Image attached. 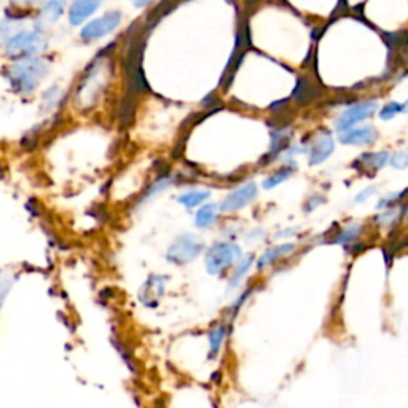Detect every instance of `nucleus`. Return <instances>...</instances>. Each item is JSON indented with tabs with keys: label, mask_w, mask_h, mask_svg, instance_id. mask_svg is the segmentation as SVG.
<instances>
[{
	"label": "nucleus",
	"mask_w": 408,
	"mask_h": 408,
	"mask_svg": "<svg viewBox=\"0 0 408 408\" xmlns=\"http://www.w3.org/2000/svg\"><path fill=\"white\" fill-rule=\"evenodd\" d=\"M110 79V62L102 60L101 62H95L88 69V74L85 75L83 80L75 95V101L81 107H91L96 102V99L101 96V93L106 88L107 81Z\"/></svg>",
	"instance_id": "obj_2"
},
{
	"label": "nucleus",
	"mask_w": 408,
	"mask_h": 408,
	"mask_svg": "<svg viewBox=\"0 0 408 408\" xmlns=\"http://www.w3.org/2000/svg\"><path fill=\"white\" fill-rule=\"evenodd\" d=\"M292 172H294L292 168H283V169H279V171H276L275 174H273V176L265 179L264 186H265V189H275L276 185L283 184L284 180H287L290 176H292Z\"/></svg>",
	"instance_id": "obj_21"
},
{
	"label": "nucleus",
	"mask_w": 408,
	"mask_h": 408,
	"mask_svg": "<svg viewBox=\"0 0 408 408\" xmlns=\"http://www.w3.org/2000/svg\"><path fill=\"white\" fill-rule=\"evenodd\" d=\"M257 196V185L255 184H246L241 189H238L225 198L222 203V211L224 212H236L240 209L246 208L249 203H252Z\"/></svg>",
	"instance_id": "obj_8"
},
{
	"label": "nucleus",
	"mask_w": 408,
	"mask_h": 408,
	"mask_svg": "<svg viewBox=\"0 0 408 408\" xmlns=\"http://www.w3.org/2000/svg\"><path fill=\"white\" fill-rule=\"evenodd\" d=\"M241 257V249L231 243H219L208 250L206 268L211 275H220Z\"/></svg>",
	"instance_id": "obj_4"
},
{
	"label": "nucleus",
	"mask_w": 408,
	"mask_h": 408,
	"mask_svg": "<svg viewBox=\"0 0 408 408\" xmlns=\"http://www.w3.org/2000/svg\"><path fill=\"white\" fill-rule=\"evenodd\" d=\"M362 230H364L362 225H359V224L349 225V226H346L345 230L338 233L336 238L334 240V243L348 244V243H351V241H355L360 236V233H362Z\"/></svg>",
	"instance_id": "obj_19"
},
{
	"label": "nucleus",
	"mask_w": 408,
	"mask_h": 408,
	"mask_svg": "<svg viewBox=\"0 0 408 408\" xmlns=\"http://www.w3.org/2000/svg\"><path fill=\"white\" fill-rule=\"evenodd\" d=\"M209 198V191L208 190H193V191H189V193H185L179 198V203H182L185 208H196L198 204L204 203Z\"/></svg>",
	"instance_id": "obj_18"
},
{
	"label": "nucleus",
	"mask_w": 408,
	"mask_h": 408,
	"mask_svg": "<svg viewBox=\"0 0 408 408\" xmlns=\"http://www.w3.org/2000/svg\"><path fill=\"white\" fill-rule=\"evenodd\" d=\"M313 86L310 83V80H300L299 85H297V90H295V97L299 99L301 104H306L305 101H310L314 96L318 95V91H313L311 90Z\"/></svg>",
	"instance_id": "obj_20"
},
{
	"label": "nucleus",
	"mask_w": 408,
	"mask_h": 408,
	"mask_svg": "<svg viewBox=\"0 0 408 408\" xmlns=\"http://www.w3.org/2000/svg\"><path fill=\"white\" fill-rule=\"evenodd\" d=\"M163 295V279L161 278H150L147 284L142 287L141 300L147 306H155Z\"/></svg>",
	"instance_id": "obj_14"
},
{
	"label": "nucleus",
	"mask_w": 408,
	"mask_h": 408,
	"mask_svg": "<svg viewBox=\"0 0 408 408\" xmlns=\"http://www.w3.org/2000/svg\"><path fill=\"white\" fill-rule=\"evenodd\" d=\"M390 165H393V168L395 169H407L408 168V147L390 156Z\"/></svg>",
	"instance_id": "obj_23"
},
{
	"label": "nucleus",
	"mask_w": 408,
	"mask_h": 408,
	"mask_svg": "<svg viewBox=\"0 0 408 408\" xmlns=\"http://www.w3.org/2000/svg\"><path fill=\"white\" fill-rule=\"evenodd\" d=\"M50 71L48 61L39 56H26L21 57L18 62H15L10 67L8 80L11 88L20 95H31L36 91L37 86L42 83Z\"/></svg>",
	"instance_id": "obj_1"
},
{
	"label": "nucleus",
	"mask_w": 408,
	"mask_h": 408,
	"mask_svg": "<svg viewBox=\"0 0 408 408\" xmlns=\"http://www.w3.org/2000/svg\"><path fill=\"white\" fill-rule=\"evenodd\" d=\"M405 112H408V101L407 102L390 101L380 110V118L381 120H393L394 116L405 114Z\"/></svg>",
	"instance_id": "obj_17"
},
{
	"label": "nucleus",
	"mask_w": 408,
	"mask_h": 408,
	"mask_svg": "<svg viewBox=\"0 0 408 408\" xmlns=\"http://www.w3.org/2000/svg\"><path fill=\"white\" fill-rule=\"evenodd\" d=\"M60 96V91L57 88H50V91H46V95L43 97V104L48 106V109H53L56 106V97Z\"/></svg>",
	"instance_id": "obj_25"
},
{
	"label": "nucleus",
	"mask_w": 408,
	"mask_h": 408,
	"mask_svg": "<svg viewBox=\"0 0 408 408\" xmlns=\"http://www.w3.org/2000/svg\"><path fill=\"white\" fill-rule=\"evenodd\" d=\"M250 265H252V257H247V259H244L243 260V264L238 266V270L235 271V275L231 276V281H230V285H236L238 283L241 281V279L244 278V275H246L247 270L250 268Z\"/></svg>",
	"instance_id": "obj_24"
},
{
	"label": "nucleus",
	"mask_w": 408,
	"mask_h": 408,
	"mask_svg": "<svg viewBox=\"0 0 408 408\" xmlns=\"http://www.w3.org/2000/svg\"><path fill=\"white\" fill-rule=\"evenodd\" d=\"M292 249H294V244H283V246L268 249L259 260V268H265L268 265L275 264L278 259H281L289 252H292Z\"/></svg>",
	"instance_id": "obj_15"
},
{
	"label": "nucleus",
	"mask_w": 408,
	"mask_h": 408,
	"mask_svg": "<svg viewBox=\"0 0 408 408\" xmlns=\"http://www.w3.org/2000/svg\"><path fill=\"white\" fill-rule=\"evenodd\" d=\"M217 211L219 209L215 204H206V206H203L200 211L196 212V226H200V229L211 226L215 217H217Z\"/></svg>",
	"instance_id": "obj_16"
},
{
	"label": "nucleus",
	"mask_w": 408,
	"mask_h": 408,
	"mask_svg": "<svg viewBox=\"0 0 408 408\" xmlns=\"http://www.w3.org/2000/svg\"><path fill=\"white\" fill-rule=\"evenodd\" d=\"M66 5H67L66 0H45L37 18L39 26L46 27L55 25V22L64 15V11H66Z\"/></svg>",
	"instance_id": "obj_12"
},
{
	"label": "nucleus",
	"mask_w": 408,
	"mask_h": 408,
	"mask_svg": "<svg viewBox=\"0 0 408 408\" xmlns=\"http://www.w3.org/2000/svg\"><path fill=\"white\" fill-rule=\"evenodd\" d=\"M154 0H132V4H134V7L136 8H144V7H147V5H150Z\"/></svg>",
	"instance_id": "obj_27"
},
{
	"label": "nucleus",
	"mask_w": 408,
	"mask_h": 408,
	"mask_svg": "<svg viewBox=\"0 0 408 408\" xmlns=\"http://www.w3.org/2000/svg\"><path fill=\"white\" fill-rule=\"evenodd\" d=\"M378 110V102L376 101H365V102H359L354 104V106L348 107L345 112H343L340 116H338L335 121V128L338 132H345L348 130H351L360 121H364L367 118L375 114Z\"/></svg>",
	"instance_id": "obj_6"
},
{
	"label": "nucleus",
	"mask_w": 408,
	"mask_h": 408,
	"mask_svg": "<svg viewBox=\"0 0 408 408\" xmlns=\"http://www.w3.org/2000/svg\"><path fill=\"white\" fill-rule=\"evenodd\" d=\"M373 193H376V186H367L365 190L360 191V193L355 196V203H362V201H367L369 198L373 195Z\"/></svg>",
	"instance_id": "obj_26"
},
{
	"label": "nucleus",
	"mask_w": 408,
	"mask_h": 408,
	"mask_svg": "<svg viewBox=\"0 0 408 408\" xmlns=\"http://www.w3.org/2000/svg\"><path fill=\"white\" fill-rule=\"evenodd\" d=\"M121 20H123V16H121L120 11H107L106 15L99 16V18L93 20L88 25L83 26L80 32V37L83 39L85 42L106 37L120 26Z\"/></svg>",
	"instance_id": "obj_5"
},
{
	"label": "nucleus",
	"mask_w": 408,
	"mask_h": 408,
	"mask_svg": "<svg viewBox=\"0 0 408 408\" xmlns=\"http://www.w3.org/2000/svg\"><path fill=\"white\" fill-rule=\"evenodd\" d=\"M378 139V132L373 126L351 128L340 132V142L345 145H370Z\"/></svg>",
	"instance_id": "obj_10"
},
{
	"label": "nucleus",
	"mask_w": 408,
	"mask_h": 408,
	"mask_svg": "<svg viewBox=\"0 0 408 408\" xmlns=\"http://www.w3.org/2000/svg\"><path fill=\"white\" fill-rule=\"evenodd\" d=\"M203 244L196 240L195 236L185 235L172 244L169 247L166 257L172 264H189L193 259L198 257V254L201 252Z\"/></svg>",
	"instance_id": "obj_7"
},
{
	"label": "nucleus",
	"mask_w": 408,
	"mask_h": 408,
	"mask_svg": "<svg viewBox=\"0 0 408 408\" xmlns=\"http://www.w3.org/2000/svg\"><path fill=\"white\" fill-rule=\"evenodd\" d=\"M13 2L20 5H31V4H36L37 0H13Z\"/></svg>",
	"instance_id": "obj_28"
},
{
	"label": "nucleus",
	"mask_w": 408,
	"mask_h": 408,
	"mask_svg": "<svg viewBox=\"0 0 408 408\" xmlns=\"http://www.w3.org/2000/svg\"><path fill=\"white\" fill-rule=\"evenodd\" d=\"M334 149H335V142H334V139H332L330 132L327 131L320 132L319 136L311 142L310 165L316 166V165H320V163H324L332 154H334Z\"/></svg>",
	"instance_id": "obj_9"
},
{
	"label": "nucleus",
	"mask_w": 408,
	"mask_h": 408,
	"mask_svg": "<svg viewBox=\"0 0 408 408\" xmlns=\"http://www.w3.org/2000/svg\"><path fill=\"white\" fill-rule=\"evenodd\" d=\"M102 0H74L69 8V22L71 26H80L86 21L95 11L101 7Z\"/></svg>",
	"instance_id": "obj_11"
},
{
	"label": "nucleus",
	"mask_w": 408,
	"mask_h": 408,
	"mask_svg": "<svg viewBox=\"0 0 408 408\" xmlns=\"http://www.w3.org/2000/svg\"><path fill=\"white\" fill-rule=\"evenodd\" d=\"M46 45H48V40L39 29L18 31L4 40L5 55L8 56H36L42 53Z\"/></svg>",
	"instance_id": "obj_3"
},
{
	"label": "nucleus",
	"mask_w": 408,
	"mask_h": 408,
	"mask_svg": "<svg viewBox=\"0 0 408 408\" xmlns=\"http://www.w3.org/2000/svg\"><path fill=\"white\" fill-rule=\"evenodd\" d=\"M389 161H390V155L388 154V151H370V154H364L362 156H359V160L354 163V166L362 165V168L372 169V171L375 172L386 166Z\"/></svg>",
	"instance_id": "obj_13"
},
{
	"label": "nucleus",
	"mask_w": 408,
	"mask_h": 408,
	"mask_svg": "<svg viewBox=\"0 0 408 408\" xmlns=\"http://www.w3.org/2000/svg\"><path fill=\"white\" fill-rule=\"evenodd\" d=\"M224 338H225V329L222 325H217L212 332L211 335H209V343H211V355L214 358L215 354H219V349L222 346L224 343Z\"/></svg>",
	"instance_id": "obj_22"
}]
</instances>
